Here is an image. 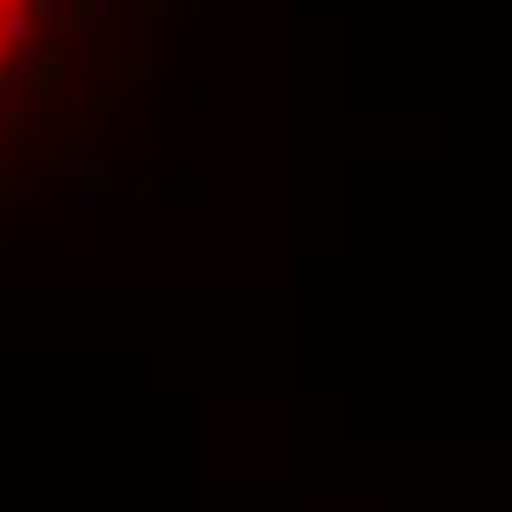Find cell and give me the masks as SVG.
Returning <instances> with one entry per match:
<instances>
[{
    "instance_id": "cell-1",
    "label": "cell",
    "mask_w": 512,
    "mask_h": 512,
    "mask_svg": "<svg viewBox=\"0 0 512 512\" xmlns=\"http://www.w3.org/2000/svg\"><path fill=\"white\" fill-rule=\"evenodd\" d=\"M77 18L83 0H0V118L53 71Z\"/></svg>"
}]
</instances>
